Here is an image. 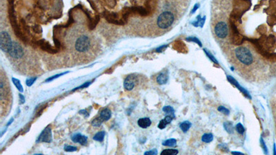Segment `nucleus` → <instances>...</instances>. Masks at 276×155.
<instances>
[{
  "label": "nucleus",
  "instance_id": "obj_1",
  "mask_svg": "<svg viewBox=\"0 0 276 155\" xmlns=\"http://www.w3.org/2000/svg\"><path fill=\"white\" fill-rule=\"evenodd\" d=\"M235 56L240 63L246 66L251 65L255 61L254 55L251 50L245 46L237 48L235 50Z\"/></svg>",
  "mask_w": 276,
  "mask_h": 155
},
{
  "label": "nucleus",
  "instance_id": "obj_2",
  "mask_svg": "<svg viewBox=\"0 0 276 155\" xmlns=\"http://www.w3.org/2000/svg\"><path fill=\"white\" fill-rule=\"evenodd\" d=\"M174 21H175V16L173 12L164 11L159 14L157 17V25L159 28L165 30L173 25Z\"/></svg>",
  "mask_w": 276,
  "mask_h": 155
},
{
  "label": "nucleus",
  "instance_id": "obj_3",
  "mask_svg": "<svg viewBox=\"0 0 276 155\" xmlns=\"http://www.w3.org/2000/svg\"><path fill=\"white\" fill-rule=\"evenodd\" d=\"M91 45L90 38L86 35H82L76 40L75 43V48L79 53H85L90 49Z\"/></svg>",
  "mask_w": 276,
  "mask_h": 155
},
{
  "label": "nucleus",
  "instance_id": "obj_4",
  "mask_svg": "<svg viewBox=\"0 0 276 155\" xmlns=\"http://www.w3.org/2000/svg\"><path fill=\"white\" fill-rule=\"evenodd\" d=\"M216 36L219 39H225L229 34V28L225 22H219L216 24L214 28Z\"/></svg>",
  "mask_w": 276,
  "mask_h": 155
},
{
  "label": "nucleus",
  "instance_id": "obj_5",
  "mask_svg": "<svg viewBox=\"0 0 276 155\" xmlns=\"http://www.w3.org/2000/svg\"><path fill=\"white\" fill-rule=\"evenodd\" d=\"M12 40L10 35L5 31H2L0 35V48L4 52L8 53L12 45Z\"/></svg>",
  "mask_w": 276,
  "mask_h": 155
},
{
  "label": "nucleus",
  "instance_id": "obj_6",
  "mask_svg": "<svg viewBox=\"0 0 276 155\" xmlns=\"http://www.w3.org/2000/svg\"><path fill=\"white\" fill-rule=\"evenodd\" d=\"M12 59H21L24 55V50L22 47L16 42H12L11 47L7 53Z\"/></svg>",
  "mask_w": 276,
  "mask_h": 155
},
{
  "label": "nucleus",
  "instance_id": "obj_7",
  "mask_svg": "<svg viewBox=\"0 0 276 155\" xmlns=\"http://www.w3.org/2000/svg\"><path fill=\"white\" fill-rule=\"evenodd\" d=\"M52 141V132L51 128L50 126H47L42 132L39 136L38 138L36 141L37 143L38 142H44V143H51Z\"/></svg>",
  "mask_w": 276,
  "mask_h": 155
},
{
  "label": "nucleus",
  "instance_id": "obj_8",
  "mask_svg": "<svg viewBox=\"0 0 276 155\" xmlns=\"http://www.w3.org/2000/svg\"><path fill=\"white\" fill-rule=\"evenodd\" d=\"M138 82V77L135 74H130L125 79L124 81V87L126 90L130 91L135 88Z\"/></svg>",
  "mask_w": 276,
  "mask_h": 155
},
{
  "label": "nucleus",
  "instance_id": "obj_9",
  "mask_svg": "<svg viewBox=\"0 0 276 155\" xmlns=\"http://www.w3.org/2000/svg\"><path fill=\"white\" fill-rule=\"evenodd\" d=\"M37 43L38 44L39 46L43 50L46 51L48 52V53H51V54H55L57 52V49H54L49 44V42H47L46 41L44 40V39H41V40L37 41Z\"/></svg>",
  "mask_w": 276,
  "mask_h": 155
},
{
  "label": "nucleus",
  "instance_id": "obj_10",
  "mask_svg": "<svg viewBox=\"0 0 276 155\" xmlns=\"http://www.w3.org/2000/svg\"><path fill=\"white\" fill-rule=\"evenodd\" d=\"M72 141L75 143H79L81 145H86L87 143L88 138L84 135H82L81 134H76L72 136Z\"/></svg>",
  "mask_w": 276,
  "mask_h": 155
},
{
  "label": "nucleus",
  "instance_id": "obj_11",
  "mask_svg": "<svg viewBox=\"0 0 276 155\" xmlns=\"http://www.w3.org/2000/svg\"><path fill=\"white\" fill-rule=\"evenodd\" d=\"M227 79H228V80H229V81L231 82L232 84L235 85V86L236 87H237V88H238V89H239V90H240V91H241V92H243L244 94H245L246 97H248V98H251L250 95L248 94V92H247V91L245 90V89L243 88H242V87L240 86V84H238V83L237 82V81H236V80L235 79H233V78L232 77V76H227Z\"/></svg>",
  "mask_w": 276,
  "mask_h": 155
},
{
  "label": "nucleus",
  "instance_id": "obj_12",
  "mask_svg": "<svg viewBox=\"0 0 276 155\" xmlns=\"http://www.w3.org/2000/svg\"><path fill=\"white\" fill-rule=\"evenodd\" d=\"M99 117L101 118L103 121H109L111 117V112L109 109H108V108L103 109L101 111L100 114H99Z\"/></svg>",
  "mask_w": 276,
  "mask_h": 155
},
{
  "label": "nucleus",
  "instance_id": "obj_13",
  "mask_svg": "<svg viewBox=\"0 0 276 155\" xmlns=\"http://www.w3.org/2000/svg\"><path fill=\"white\" fill-rule=\"evenodd\" d=\"M168 79H169V75L167 72H162L157 76V82L159 84L163 85L165 84L167 82Z\"/></svg>",
  "mask_w": 276,
  "mask_h": 155
},
{
  "label": "nucleus",
  "instance_id": "obj_14",
  "mask_svg": "<svg viewBox=\"0 0 276 155\" xmlns=\"http://www.w3.org/2000/svg\"><path fill=\"white\" fill-rule=\"evenodd\" d=\"M138 125L142 128H147L151 125V121L149 118H141L138 121Z\"/></svg>",
  "mask_w": 276,
  "mask_h": 155
},
{
  "label": "nucleus",
  "instance_id": "obj_15",
  "mask_svg": "<svg viewBox=\"0 0 276 155\" xmlns=\"http://www.w3.org/2000/svg\"><path fill=\"white\" fill-rule=\"evenodd\" d=\"M224 128L226 130V131L230 134H232L234 132V127L231 122L226 121L224 123Z\"/></svg>",
  "mask_w": 276,
  "mask_h": 155
},
{
  "label": "nucleus",
  "instance_id": "obj_16",
  "mask_svg": "<svg viewBox=\"0 0 276 155\" xmlns=\"http://www.w3.org/2000/svg\"><path fill=\"white\" fill-rule=\"evenodd\" d=\"M12 81L13 83V84L15 86V87L17 88V90L20 91V92H24V88H23L22 85L21 84L20 81L17 79H15L14 77L12 78Z\"/></svg>",
  "mask_w": 276,
  "mask_h": 155
},
{
  "label": "nucleus",
  "instance_id": "obj_17",
  "mask_svg": "<svg viewBox=\"0 0 276 155\" xmlns=\"http://www.w3.org/2000/svg\"><path fill=\"white\" fill-rule=\"evenodd\" d=\"M104 136H105L104 131L99 132H97V133L95 134L94 136H93V139H94L95 141H97L101 142V141H103L104 138Z\"/></svg>",
  "mask_w": 276,
  "mask_h": 155
},
{
  "label": "nucleus",
  "instance_id": "obj_18",
  "mask_svg": "<svg viewBox=\"0 0 276 155\" xmlns=\"http://www.w3.org/2000/svg\"><path fill=\"white\" fill-rule=\"evenodd\" d=\"M191 126V123L189 121H186L182 122V123L180 124V127L184 132H186L188 130H189Z\"/></svg>",
  "mask_w": 276,
  "mask_h": 155
},
{
  "label": "nucleus",
  "instance_id": "obj_19",
  "mask_svg": "<svg viewBox=\"0 0 276 155\" xmlns=\"http://www.w3.org/2000/svg\"><path fill=\"white\" fill-rule=\"evenodd\" d=\"M178 150L175 149H167L161 152L162 155H175L178 154Z\"/></svg>",
  "mask_w": 276,
  "mask_h": 155
},
{
  "label": "nucleus",
  "instance_id": "obj_20",
  "mask_svg": "<svg viewBox=\"0 0 276 155\" xmlns=\"http://www.w3.org/2000/svg\"><path fill=\"white\" fill-rule=\"evenodd\" d=\"M213 139V136L211 133L204 134L202 137V141L204 143H210L212 141Z\"/></svg>",
  "mask_w": 276,
  "mask_h": 155
},
{
  "label": "nucleus",
  "instance_id": "obj_21",
  "mask_svg": "<svg viewBox=\"0 0 276 155\" xmlns=\"http://www.w3.org/2000/svg\"><path fill=\"white\" fill-rule=\"evenodd\" d=\"M177 143V141L175 138H170L165 141L163 142V146H169V147H175Z\"/></svg>",
  "mask_w": 276,
  "mask_h": 155
},
{
  "label": "nucleus",
  "instance_id": "obj_22",
  "mask_svg": "<svg viewBox=\"0 0 276 155\" xmlns=\"http://www.w3.org/2000/svg\"><path fill=\"white\" fill-rule=\"evenodd\" d=\"M103 122L104 121L101 120V118L98 117L95 118V119H94L92 121H91V124H92V125L95 126V127H99V126L102 124Z\"/></svg>",
  "mask_w": 276,
  "mask_h": 155
},
{
  "label": "nucleus",
  "instance_id": "obj_23",
  "mask_svg": "<svg viewBox=\"0 0 276 155\" xmlns=\"http://www.w3.org/2000/svg\"><path fill=\"white\" fill-rule=\"evenodd\" d=\"M68 72H63V73H61V74H56V75H54L53 76H51V77H49V78H48L46 80V82H50V81H52L54 80V79H57L58 77H59V76H63L64 75V74H66V73H68Z\"/></svg>",
  "mask_w": 276,
  "mask_h": 155
},
{
  "label": "nucleus",
  "instance_id": "obj_24",
  "mask_svg": "<svg viewBox=\"0 0 276 155\" xmlns=\"http://www.w3.org/2000/svg\"><path fill=\"white\" fill-rule=\"evenodd\" d=\"M64 150L66 152H75V151L78 150V148L71 146H66L64 147Z\"/></svg>",
  "mask_w": 276,
  "mask_h": 155
},
{
  "label": "nucleus",
  "instance_id": "obj_25",
  "mask_svg": "<svg viewBox=\"0 0 276 155\" xmlns=\"http://www.w3.org/2000/svg\"><path fill=\"white\" fill-rule=\"evenodd\" d=\"M235 128H236V130H237V132H238V133L243 134L244 132V128L241 123H238Z\"/></svg>",
  "mask_w": 276,
  "mask_h": 155
},
{
  "label": "nucleus",
  "instance_id": "obj_26",
  "mask_svg": "<svg viewBox=\"0 0 276 155\" xmlns=\"http://www.w3.org/2000/svg\"><path fill=\"white\" fill-rule=\"evenodd\" d=\"M36 79H37V77H32V78L27 79L26 81V86H28L29 87L31 86L33 84H34V82L36 81Z\"/></svg>",
  "mask_w": 276,
  "mask_h": 155
},
{
  "label": "nucleus",
  "instance_id": "obj_27",
  "mask_svg": "<svg viewBox=\"0 0 276 155\" xmlns=\"http://www.w3.org/2000/svg\"><path fill=\"white\" fill-rule=\"evenodd\" d=\"M163 111L168 114H173L174 112V109L171 106H165L163 107Z\"/></svg>",
  "mask_w": 276,
  "mask_h": 155
},
{
  "label": "nucleus",
  "instance_id": "obj_28",
  "mask_svg": "<svg viewBox=\"0 0 276 155\" xmlns=\"http://www.w3.org/2000/svg\"><path fill=\"white\" fill-rule=\"evenodd\" d=\"M218 110L219 112H222L223 114H225V115H229L230 113L229 110H228L227 108H226V107H225L224 106H219L218 107Z\"/></svg>",
  "mask_w": 276,
  "mask_h": 155
},
{
  "label": "nucleus",
  "instance_id": "obj_29",
  "mask_svg": "<svg viewBox=\"0 0 276 155\" xmlns=\"http://www.w3.org/2000/svg\"><path fill=\"white\" fill-rule=\"evenodd\" d=\"M167 124H168V123L167 121H166V120L164 119L162 120H161L160 122L159 123L158 128H159V129H164V128H166V126H167Z\"/></svg>",
  "mask_w": 276,
  "mask_h": 155
},
{
  "label": "nucleus",
  "instance_id": "obj_30",
  "mask_svg": "<svg viewBox=\"0 0 276 155\" xmlns=\"http://www.w3.org/2000/svg\"><path fill=\"white\" fill-rule=\"evenodd\" d=\"M91 83H92V81H88V82H86V83H84V84H82V86H79V87H77V88H75L73 90V91L75 90H78V89H81V88H87V87H88L89 86H90V85L91 84Z\"/></svg>",
  "mask_w": 276,
  "mask_h": 155
},
{
  "label": "nucleus",
  "instance_id": "obj_31",
  "mask_svg": "<svg viewBox=\"0 0 276 155\" xmlns=\"http://www.w3.org/2000/svg\"><path fill=\"white\" fill-rule=\"evenodd\" d=\"M205 50V53H206V55H207V56H208V57H209V58H210V59H211V60H212V61H214V62H215V63H217V60H216V59H215V57H213V56L212 55H211V54L210 53H209V52H208V51H207V50H206V49H205V50Z\"/></svg>",
  "mask_w": 276,
  "mask_h": 155
},
{
  "label": "nucleus",
  "instance_id": "obj_32",
  "mask_svg": "<svg viewBox=\"0 0 276 155\" xmlns=\"http://www.w3.org/2000/svg\"><path fill=\"white\" fill-rule=\"evenodd\" d=\"M157 154V151L155 148L153 149V150H151L150 151H148V152H146L144 153V154H146V155H149V154L155 155V154Z\"/></svg>",
  "mask_w": 276,
  "mask_h": 155
},
{
  "label": "nucleus",
  "instance_id": "obj_33",
  "mask_svg": "<svg viewBox=\"0 0 276 155\" xmlns=\"http://www.w3.org/2000/svg\"><path fill=\"white\" fill-rule=\"evenodd\" d=\"M44 108H45V106H43V105H42V106H39L38 110L36 111L37 112L36 117H39V116L41 115V113H42V112Z\"/></svg>",
  "mask_w": 276,
  "mask_h": 155
},
{
  "label": "nucleus",
  "instance_id": "obj_34",
  "mask_svg": "<svg viewBox=\"0 0 276 155\" xmlns=\"http://www.w3.org/2000/svg\"><path fill=\"white\" fill-rule=\"evenodd\" d=\"M188 39H187V40L192 41H195V42L198 43L199 45H200V46H202V44H201V42H200V41H199V39H198L195 38V37H190V38H188Z\"/></svg>",
  "mask_w": 276,
  "mask_h": 155
},
{
  "label": "nucleus",
  "instance_id": "obj_35",
  "mask_svg": "<svg viewBox=\"0 0 276 155\" xmlns=\"http://www.w3.org/2000/svg\"><path fill=\"white\" fill-rule=\"evenodd\" d=\"M33 30L35 31V32H37V33H39V32H42V30H41V28H40V26H34L33 28Z\"/></svg>",
  "mask_w": 276,
  "mask_h": 155
},
{
  "label": "nucleus",
  "instance_id": "obj_36",
  "mask_svg": "<svg viewBox=\"0 0 276 155\" xmlns=\"http://www.w3.org/2000/svg\"><path fill=\"white\" fill-rule=\"evenodd\" d=\"M173 116H172V115H168V116H167V117H166L164 118V119L166 120V121L167 122L168 124L171 123L172 120H173Z\"/></svg>",
  "mask_w": 276,
  "mask_h": 155
},
{
  "label": "nucleus",
  "instance_id": "obj_37",
  "mask_svg": "<svg viewBox=\"0 0 276 155\" xmlns=\"http://www.w3.org/2000/svg\"><path fill=\"white\" fill-rule=\"evenodd\" d=\"M80 114H82V115H84L86 117H89V113L86 110H81L80 111Z\"/></svg>",
  "mask_w": 276,
  "mask_h": 155
},
{
  "label": "nucleus",
  "instance_id": "obj_38",
  "mask_svg": "<svg viewBox=\"0 0 276 155\" xmlns=\"http://www.w3.org/2000/svg\"><path fill=\"white\" fill-rule=\"evenodd\" d=\"M19 97H20V103H25V98L24 95H22V94H19Z\"/></svg>",
  "mask_w": 276,
  "mask_h": 155
},
{
  "label": "nucleus",
  "instance_id": "obj_39",
  "mask_svg": "<svg viewBox=\"0 0 276 155\" xmlns=\"http://www.w3.org/2000/svg\"><path fill=\"white\" fill-rule=\"evenodd\" d=\"M198 7H199L198 4H196V6H195L194 8H193V10H192V13H193V12H194L195 11H196V10L198 9Z\"/></svg>",
  "mask_w": 276,
  "mask_h": 155
},
{
  "label": "nucleus",
  "instance_id": "obj_40",
  "mask_svg": "<svg viewBox=\"0 0 276 155\" xmlns=\"http://www.w3.org/2000/svg\"><path fill=\"white\" fill-rule=\"evenodd\" d=\"M13 120H14V119H13V118H12V119H10V121H9V122H8V124H7V126H8V125H10V124H11V123H12V121H13Z\"/></svg>",
  "mask_w": 276,
  "mask_h": 155
},
{
  "label": "nucleus",
  "instance_id": "obj_41",
  "mask_svg": "<svg viewBox=\"0 0 276 155\" xmlns=\"http://www.w3.org/2000/svg\"><path fill=\"white\" fill-rule=\"evenodd\" d=\"M232 154H243L241 152H232Z\"/></svg>",
  "mask_w": 276,
  "mask_h": 155
}]
</instances>
